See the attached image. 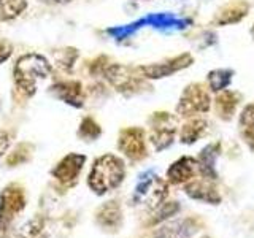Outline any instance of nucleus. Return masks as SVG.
Masks as SVG:
<instances>
[{
    "label": "nucleus",
    "instance_id": "f257e3e1",
    "mask_svg": "<svg viewBox=\"0 0 254 238\" xmlns=\"http://www.w3.org/2000/svg\"><path fill=\"white\" fill-rule=\"evenodd\" d=\"M51 75V63L46 58L35 53H29L16 60L14 84L16 89L26 97H32L37 91V83Z\"/></svg>",
    "mask_w": 254,
    "mask_h": 238
},
{
    "label": "nucleus",
    "instance_id": "f03ea898",
    "mask_svg": "<svg viewBox=\"0 0 254 238\" xmlns=\"http://www.w3.org/2000/svg\"><path fill=\"white\" fill-rule=\"evenodd\" d=\"M124 175L126 167L123 159L115 154H105L94 162L89 178H87V184L97 195H103L121 184Z\"/></svg>",
    "mask_w": 254,
    "mask_h": 238
},
{
    "label": "nucleus",
    "instance_id": "7ed1b4c3",
    "mask_svg": "<svg viewBox=\"0 0 254 238\" xmlns=\"http://www.w3.org/2000/svg\"><path fill=\"white\" fill-rule=\"evenodd\" d=\"M26 208V194L18 184L6 186L0 194V237H6L16 218Z\"/></svg>",
    "mask_w": 254,
    "mask_h": 238
},
{
    "label": "nucleus",
    "instance_id": "20e7f679",
    "mask_svg": "<svg viewBox=\"0 0 254 238\" xmlns=\"http://www.w3.org/2000/svg\"><path fill=\"white\" fill-rule=\"evenodd\" d=\"M169 195L167 181L159 178L154 172H146L140 177V181L133 192V202L140 205H148L151 208L159 206Z\"/></svg>",
    "mask_w": 254,
    "mask_h": 238
},
{
    "label": "nucleus",
    "instance_id": "39448f33",
    "mask_svg": "<svg viewBox=\"0 0 254 238\" xmlns=\"http://www.w3.org/2000/svg\"><path fill=\"white\" fill-rule=\"evenodd\" d=\"M137 68H129L126 65H110L103 70V75H105L107 81L115 87L116 91L123 92V94H135L140 92L145 86L143 81V76L137 75Z\"/></svg>",
    "mask_w": 254,
    "mask_h": 238
},
{
    "label": "nucleus",
    "instance_id": "423d86ee",
    "mask_svg": "<svg viewBox=\"0 0 254 238\" xmlns=\"http://www.w3.org/2000/svg\"><path fill=\"white\" fill-rule=\"evenodd\" d=\"M210 110V95L205 86L200 83L189 84L183 92L177 113L183 118H190L198 113H206Z\"/></svg>",
    "mask_w": 254,
    "mask_h": 238
},
{
    "label": "nucleus",
    "instance_id": "0eeeda50",
    "mask_svg": "<svg viewBox=\"0 0 254 238\" xmlns=\"http://www.w3.org/2000/svg\"><path fill=\"white\" fill-rule=\"evenodd\" d=\"M177 132V121L169 113H154L151 118V135L149 140L154 145L156 151H164L169 148Z\"/></svg>",
    "mask_w": 254,
    "mask_h": 238
},
{
    "label": "nucleus",
    "instance_id": "6e6552de",
    "mask_svg": "<svg viewBox=\"0 0 254 238\" xmlns=\"http://www.w3.org/2000/svg\"><path fill=\"white\" fill-rule=\"evenodd\" d=\"M118 148L132 161H140L146 156L145 132L140 127H127L119 133Z\"/></svg>",
    "mask_w": 254,
    "mask_h": 238
},
{
    "label": "nucleus",
    "instance_id": "1a4fd4ad",
    "mask_svg": "<svg viewBox=\"0 0 254 238\" xmlns=\"http://www.w3.org/2000/svg\"><path fill=\"white\" fill-rule=\"evenodd\" d=\"M84 162H86V156L83 154H75V153L67 154L51 170V175L61 182V184L71 186L76 182L79 173L83 170Z\"/></svg>",
    "mask_w": 254,
    "mask_h": 238
},
{
    "label": "nucleus",
    "instance_id": "9d476101",
    "mask_svg": "<svg viewBox=\"0 0 254 238\" xmlns=\"http://www.w3.org/2000/svg\"><path fill=\"white\" fill-rule=\"evenodd\" d=\"M190 63H192V58H190V54L186 53V54L177 56V58H173L170 60L161 62V63H153V65L138 67V71L148 79H159V78L173 75L175 71L186 68V67L190 65Z\"/></svg>",
    "mask_w": 254,
    "mask_h": 238
},
{
    "label": "nucleus",
    "instance_id": "9b49d317",
    "mask_svg": "<svg viewBox=\"0 0 254 238\" xmlns=\"http://www.w3.org/2000/svg\"><path fill=\"white\" fill-rule=\"evenodd\" d=\"M51 92L54 97H58L59 100L68 103L71 107L81 108L84 105V91H83L81 83H78V81L56 83L51 87Z\"/></svg>",
    "mask_w": 254,
    "mask_h": 238
},
{
    "label": "nucleus",
    "instance_id": "f8f14e48",
    "mask_svg": "<svg viewBox=\"0 0 254 238\" xmlns=\"http://www.w3.org/2000/svg\"><path fill=\"white\" fill-rule=\"evenodd\" d=\"M198 230L192 219L173 221L156 230L154 238H190Z\"/></svg>",
    "mask_w": 254,
    "mask_h": 238
},
{
    "label": "nucleus",
    "instance_id": "ddd939ff",
    "mask_svg": "<svg viewBox=\"0 0 254 238\" xmlns=\"http://www.w3.org/2000/svg\"><path fill=\"white\" fill-rule=\"evenodd\" d=\"M219 151H221L219 143H211V145L205 146L200 151V156H198V159H197V167H198V172H200V175L205 179L214 181L218 178L216 165L214 164H216Z\"/></svg>",
    "mask_w": 254,
    "mask_h": 238
},
{
    "label": "nucleus",
    "instance_id": "4468645a",
    "mask_svg": "<svg viewBox=\"0 0 254 238\" xmlns=\"http://www.w3.org/2000/svg\"><path fill=\"white\" fill-rule=\"evenodd\" d=\"M95 221L97 224L107 230H118L123 224V211L121 206L116 202H107L105 205H102L100 208L95 213Z\"/></svg>",
    "mask_w": 254,
    "mask_h": 238
},
{
    "label": "nucleus",
    "instance_id": "2eb2a0df",
    "mask_svg": "<svg viewBox=\"0 0 254 238\" xmlns=\"http://www.w3.org/2000/svg\"><path fill=\"white\" fill-rule=\"evenodd\" d=\"M195 167H197V161H194L192 157L185 156L170 165V169L167 170V178H169L172 184H183V182L189 181L194 177Z\"/></svg>",
    "mask_w": 254,
    "mask_h": 238
},
{
    "label": "nucleus",
    "instance_id": "dca6fc26",
    "mask_svg": "<svg viewBox=\"0 0 254 238\" xmlns=\"http://www.w3.org/2000/svg\"><path fill=\"white\" fill-rule=\"evenodd\" d=\"M186 194L190 198H195V200H202L211 205H218L221 202V195L216 192L211 184H208L206 181H192L185 187Z\"/></svg>",
    "mask_w": 254,
    "mask_h": 238
},
{
    "label": "nucleus",
    "instance_id": "f3484780",
    "mask_svg": "<svg viewBox=\"0 0 254 238\" xmlns=\"http://www.w3.org/2000/svg\"><path fill=\"white\" fill-rule=\"evenodd\" d=\"M238 102H240V95L232 91H221V94L216 97L214 103H216V113L221 119L229 121L234 116Z\"/></svg>",
    "mask_w": 254,
    "mask_h": 238
},
{
    "label": "nucleus",
    "instance_id": "a211bd4d",
    "mask_svg": "<svg viewBox=\"0 0 254 238\" xmlns=\"http://www.w3.org/2000/svg\"><path fill=\"white\" fill-rule=\"evenodd\" d=\"M206 127H208V124H206L205 119H190V121H188L181 127V132H180L181 143L192 145V143H195L205 133Z\"/></svg>",
    "mask_w": 254,
    "mask_h": 238
},
{
    "label": "nucleus",
    "instance_id": "6ab92c4d",
    "mask_svg": "<svg viewBox=\"0 0 254 238\" xmlns=\"http://www.w3.org/2000/svg\"><path fill=\"white\" fill-rule=\"evenodd\" d=\"M246 11H248V5H246V3H243V2L230 3V5L224 6L219 11V14L216 16V22L221 24V26L238 22L242 18H245V16H246Z\"/></svg>",
    "mask_w": 254,
    "mask_h": 238
},
{
    "label": "nucleus",
    "instance_id": "aec40b11",
    "mask_svg": "<svg viewBox=\"0 0 254 238\" xmlns=\"http://www.w3.org/2000/svg\"><path fill=\"white\" fill-rule=\"evenodd\" d=\"M240 133L251 148H254V105L245 107L240 115Z\"/></svg>",
    "mask_w": 254,
    "mask_h": 238
},
{
    "label": "nucleus",
    "instance_id": "412c9836",
    "mask_svg": "<svg viewBox=\"0 0 254 238\" xmlns=\"http://www.w3.org/2000/svg\"><path fill=\"white\" fill-rule=\"evenodd\" d=\"M27 8V0H0V21H11Z\"/></svg>",
    "mask_w": 254,
    "mask_h": 238
},
{
    "label": "nucleus",
    "instance_id": "4be33fe9",
    "mask_svg": "<svg viewBox=\"0 0 254 238\" xmlns=\"http://www.w3.org/2000/svg\"><path fill=\"white\" fill-rule=\"evenodd\" d=\"M232 81V71L230 70H213L208 73V86L213 91H224Z\"/></svg>",
    "mask_w": 254,
    "mask_h": 238
},
{
    "label": "nucleus",
    "instance_id": "5701e85b",
    "mask_svg": "<svg viewBox=\"0 0 254 238\" xmlns=\"http://www.w3.org/2000/svg\"><path fill=\"white\" fill-rule=\"evenodd\" d=\"M21 238H46V229L42 219H32L24 224L19 230Z\"/></svg>",
    "mask_w": 254,
    "mask_h": 238
},
{
    "label": "nucleus",
    "instance_id": "b1692460",
    "mask_svg": "<svg viewBox=\"0 0 254 238\" xmlns=\"http://www.w3.org/2000/svg\"><path fill=\"white\" fill-rule=\"evenodd\" d=\"M100 133H102V129L92 118H84L83 119V122H81V125H79V130H78L79 137L87 140V141H91V140L99 138Z\"/></svg>",
    "mask_w": 254,
    "mask_h": 238
},
{
    "label": "nucleus",
    "instance_id": "393cba45",
    "mask_svg": "<svg viewBox=\"0 0 254 238\" xmlns=\"http://www.w3.org/2000/svg\"><path fill=\"white\" fill-rule=\"evenodd\" d=\"M29 148H30V145H26V143H21V145H18V146H16V149L13 151V154L8 157L6 164L8 165H11V164L18 165V164L29 161V156H30Z\"/></svg>",
    "mask_w": 254,
    "mask_h": 238
},
{
    "label": "nucleus",
    "instance_id": "a878e982",
    "mask_svg": "<svg viewBox=\"0 0 254 238\" xmlns=\"http://www.w3.org/2000/svg\"><path fill=\"white\" fill-rule=\"evenodd\" d=\"M178 210H180V205H178L177 202H167V203H162L161 210H159V213H157V216L153 219V224H157V222H161V221H164V219H167V218L173 216L175 213H178Z\"/></svg>",
    "mask_w": 254,
    "mask_h": 238
},
{
    "label": "nucleus",
    "instance_id": "bb28decb",
    "mask_svg": "<svg viewBox=\"0 0 254 238\" xmlns=\"http://www.w3.org/2000/svg\"><path fill=\"white\" fill-rule=\"evenodd\" d=\"M61 54H62V58H58V63H59V65L62 68H71L75 59L78 58V53L75 50H64Z\"/></svg>",
    "mask_w": 254,
    "mask_h": 238
},
{
    "label": "nucleus",
    "instance_id": "cd10ccee",
    "mask_svg": "<svg viewBox=\"0 0 254 238\" xmlns=\"http://www.w3.org/2000/svg\"><path fill=\"white\" fill-rule=\"evenodd\" d=\"M10 145H11V135H10V132L0 130V157H2L6 153V149L10 148Z\"/></svg>",
    "mask_w": 254,
    "mask_h": 238
},
{
    "label": "nucleus",
    "instance_id": "c85d7f7f",
    "mask_svg": "<svg viewBox=\"0 0 254 238\" xmlns=\"http://www.w3.org/2000/svg\"><path fill=\"white\" fill-rule=\"evenodd\" d=\"M13 53V46L8 42H0V63H3L5 60H8V58Z\"/></svg>",
    "mask_w": 254,
    "mask_h": 238
},
{
    "label": "nucleus",
    "instance_id": "c756f323",
    "mask_svg": "<svg viewBox=\"0 0 254 238\" xmlns=\"http://www.w3.org/2000/svg\"><path fill=\"white\" fill-rule=\"evenodd\" d=\"M43 3H51V5H62V3H68L71 0H40Z\"/></svg>",
    "mask_w": 254,
    "mask_h": 238
},
{
    "label": "nucleus",
    "instance_id": "7c9ffc66",
    "mask_svg": "<svg viewBox=\"0 0 254 238\" xmlns=\"http://www.w3.org/2000/svg\"><path fill=\"white\" fill-rule=\"evenodd\" d=\"M203 238H208V237H203Z\"/></svg>",
    "mask_w": 254,
    "mask_h": 238
},
{
    "label": "nucleus",
    "instance_id": "2f4dec72",
    "mask_svg": "<svg viewBox=\"0 0 254 238\" xmlns=\"http://www.w3.org/2000/svg\"><path fill=\"white\" fill-rule=\"evenodd\" d=\"M253 34H254V29H253Z\"/></svg>",
    "mask_w": 254,
    "mask_h": 238
}]
</instances>
